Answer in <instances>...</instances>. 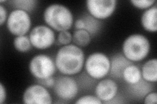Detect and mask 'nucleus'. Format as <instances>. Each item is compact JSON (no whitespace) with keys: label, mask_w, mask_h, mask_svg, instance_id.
Segmentation results:
<instances>
[{"label":"nucleus","mask_w":157,"mask_h":104,"mask_svg":"<svg viewBox=\"0 0 157 104\" xmlns=\"http://www.w3.org/2000/svg\"><path fill=\"white\" fill-rule=\"evenodd\" d=\"M118 90L119 87L115 80L110 78L101 79L96 86L95 93L96 96L105 103L117 95Z\"/></svg>","instance_id":"11"},{"label":"nucleus","mask_w":157,"mask_h":104,"mask_svg":"<svg viewBox=\"0 0 157 104\" xmlns=\"http://www.w3.org/2000/svg\"><path fill=\"white\" fill-rule=\"evenodd\" d=\"M142 79L150 83H156L157 81V60L151 59L146 61L141 68Z\"/></svg>","instance_id":"14"},{"label":"nucleus","mask_w":157,"mask_h":104,"mask_svg":"<svg viewBox=\"0 0 157 104\" xmlns=\"http://www.w3.org/2000/svg\"><path fill=\"white\" fill-rule=\"evenodd\" d=\"M122 79L128 85L137 83L142 79L140 68L133 63L130 64L124 69Z\"/></svg>","instance_id":"16"},{"label":"nucleus","mask_w":157,"mask_h":104,"mask_svg":"<svg viewBox=\"0 0 157 104\" xmlns=\"http://www.w3.org/2000/svg\"><path fill=\"white\" fill-rule=\"evenodd\" d=\"M37 82L38 84H40L46 88L53 87L55 83V78L52 76L45 79H39V80H37Z\"/></svg>","instance_id":"24"},{"label":"nucleus","mask_w":157,"mask_h":104,"mask_svg":"<svg viewBox=\"0 0 157 104\" xmlns=\"http://www.w3.org/2000/svg\"><path fill=\"white\" fill-rule=\"evenodd\" d=\"M43 20L49 27L59 32L68 31L73 24V15L70 9L59 3L51 4L45 9Z\"/></svg>","instance_id":"2"},{"label":"nucleus","mask_w":157,"mask_h":104,"mask_svg":"<svg viewBox=\"0 0 157 104\" xmlns=\"http://www.w3.org/2000/svg\"><path fill=\"white\" fill-rule=\"evenodd\" d=\"M83 23H84V28L87 32L92 36L96 35V34L100 31L101 26V23L99 20H98L90 14H85V16L81 17Z\"/></svg>","instance_id":"17"},{"label":"nucleus","mask_w":157,"mask_h":104,"mask_svg":"<svg viewBox=\"0 0 157 104\" xmlns=\"http://www.w3.org/2000/svg\"><path fill=\"white\" fill-rule=\"evenodd\" d=\"M130 3L134 7L140 9H147L153 6L155 0H131Z\"/></svg>","instance_id":"21"},{"label":"nucleus","mask_w":157,"mask_h":104,"mask_svg":"<svg viewBox=\"0 0 157 104\" xmlns=\"http://www.w3.org/2000/svg\"><path fill=\"white\" fill-rule=\"evenodd\" d=\"M29 70L36 80L53 76L56 70L55 62L45 54H38L29 61Z\"/></svg>","instance_id":"5"},{"label":"nucleus","mask_w":157,"mask_h":104,"mask_svg":"<svg viewBox=\"0 0 157 104\" xmlns=\"http://www.w3.org/2000/svg\"><path fill=\"white\" fill-rule=\"evenodd\" d=\"M29 38L32 45L37 49H46L55 42V33L52 29L45 25H38L29 33Z\"/></svg>","instance_id":"7"},{"label":"nucleus","mask_w":157,"mask_h":104,"mask_svg":"<svg viewBox=\"0 0 157 104\" xmlns=\"http://www.w3.org/2000/svg\"><path fill=\"white\" fill-rule=\"evenodd\" d=\"M7 9L3 5H0V25L3 26V24L7 22L8 18Z\"/></svg>","instance_id":"26"},{"label":"nucleus","mask_w":157,"mask_h":104,"mask_svg":"<svg viewBox=\"0 0 157 104\" xmlns=\"http://www.w3.org/2000/svg\"><path fill=\"white\" fill-rule=\"evenodd\" d=\"M7 98V91L6 88L3 85V83H0V103L2 104L6 100Z\"/></svg>","instance_id":"27"},{"label":"nucleus","mask_w":157,"mask_h":104,"mask_svg":"<svg viewBox=\"0 0 157 104\" xmlns=\"http://www.w3.org/2000/svg\"><path fill=\"white\" fill-rule=\"evenodd\" d=\"M111 67L109 74L110 76L116 79H121L124 69L132 62L125 57L123 54L117 53L113 56L110 59Z\"/></svg>","instance_id":"12"},{"label":"nucleus","mask_w":157,"mask_h":104,"mask_svg":"<svg viewBox=\"0 0 157 104\" xmlns=\"http://www.w3.org/2000/svg\"><path fill=\"white\" fill-rule=\"evenodd\" d=\"M57 41L60 45H68L72 41V34L68 31H63L59 32Z\"/></svg>","instance_id":"23"},{"label":"nucleus","mask_w":157,"mask_h":104,"mask_svg":"<svg viewBox=\"0 0 157 104\" xmlns=\"http://www.w3.org/2000/svg\"><path fill=\"white\" fill-rule=\"evenodd\" d=\"M92 37L85 29H77L72 35V41L78 47H85L91 42Z\"/></svg>","instance_id":"18"},{"label":"nucleus","mask_w":157,"mask_h":104,"mask_svg":"<svg viewBox=\"0 0 157 104\" xmlns=\"http://www.w3.org/2000/svg\"><path fill=\"white\" fill-rule=\"evenodd\" d=\"M141 23L145 30L151 33L157 31V7L153 6L146 9L141 18Z\"/></svg>","instance_id":"13"},{"label":"nucleus","mask_w":157,"mask_h":104,"mask_svg":"<svg viewBox=\"0 0 157 104\" xmlns=\"http://www.w3.org/2000/svg\"><path fill=\"white\" fill-rule=\"evenodd\" d=\"M10 3L15 9H21L28 13L32 12L37 4L36 0H13Z\"/></svg>","instance_id":"20"},{"label":"nucleus","mask_w":157,"mask_h":104,"mask_svg":"<svg viewBox=\"0 0 157 104\" xmlns=\"http://www.w3.org/2000/svg\"><path fill=\"white\" fill-rule=\"evenodd\" d=\"M103 102L96 96L85 95L80 97L75 102L76 104H101Z\"/></svg>","instance_id":"22"},{"label":"nucleus","mask_w":157,"mask_h":104,"mask_svg":"<svg viewBox=\"0 0 157 104\" xmlns=\"http://www.w3.org/2000/svg\"><path fill=\"white\" fill-rule=\"evenodd\" d=\"M6 26L8 31L13 35H26L30 30L32 20L26 11L21 9H14L9 14Z\"/></svg>","instance_id":"6"},{"label":"nucleus","mask_w":157,"mask_h":104,"mask_svg":"<svg viewBox=\"0 0 157 104\" xmlns=\"http://www.w3.org/2000/svg\"><path fill=\"white\" fill-rule=\"evenodd\" d=\"M13 46L18 52L21 53L28 52L33 47L29 36L26 35L16 37L13 40Z\"/></svg>","instance_id":"19"},{"label":"nucleus","mask_w":157,"mask_h":104,"mask_svg":"<svg viewBox=\"0 0 157 104\" xmlns=\"http://www.w3.org/2000/svg\"><path fill=\"white\" fill-rule=\"evenodd\" d=\"M144 103L145 104H156L157 103L156 92L151 91L144 97Z\"/></svg>","instance_id":"25"},{"label":"nucleus","mask_w":157,"mask_h":104,"mask_svg":"<svg viewBox=\"0 0 157 104\" xmlns=\"http://www.w3.org/2000/svg\"><path fill=\"white\" fill-rule=\"evenodd\" d=\"M122 54L132 62H138L149 55L151 44L144 34H133L128 37L122 44Z\"/></svg>","instance_id":"3"},{"label":"nucleus","mask_w":157,"mask_h":104,"mask_svg":"<svg viewBox=\"0 0 157 104\" xmlns=\"http://www.w3.org/2000/svg\"><path fill=\"white\" fill-rule=\"evenodd\" d=\"M25 104H51L52 96L46 87L40 84H33L27 87L22 96Z\"/></svg>","instance_id":"10"},{"label":"nucleus","mask_w":157,"mask_h":104,"mask_svg":"<svg viewBox=\"0 0 157 104\" xmlns=\"http://www.w3.org/2000/svg\"><path fill=\"white\" fill-rule=\"evenodd\" d=\"M153 86L150 82L146 81L143 79L133 85H129V91L134 97L142 98H144L147 94L152 91Z\"/></svg>","instance_id":"15"},{"label":"nucleus","mask_w":157,"mask_h":104,"mask_svg":"<svg viewBox=\"0 0 157 104\" xmlns=\"http://www.w3.org/2000/svg\"><path fill=\"white\" fill-rule=\"evenodd\" d=\"M117 0H87L86 7L92 16L98 20L109 18L115 11Z\"/></svg>","instance_id":"9"},{"label":"nucleus","mask_w":157,"mask_h":104,"mask_svg":"<svg viewBox=\"0 0 157 104\" xmlns=\"http://www.w3.org/2000/svg\"><path fill=\"white\" fill-rule=\"evenodd\" d=\"M110 59L105 53L94 52L86 58L85 68L86 74L94 80H101L109 74Z\"/></svg>","instance_id":"4"},{"label":"nucleus","mask_w":157,"mask_h":104,"mask_svg":"<svg viewBox=\"0 0 157 104\" xmlns=\"http://www.w3.org/2000/svg\"><path fill=\"white\" fill-rule=\"evenodd\" d=\"M55 62L56 69L62 75H77L84 66L85 53L80 47L70 44L58 49Z\"/></svg>","instance_id":"1"},{"label":"nucleus","mask_w":157,"mask_h":104,"mask_svg":"<svg viewBox=\"0 0 157 104\" xmlns=\"http://www.w3.org/2000/svg\"><path fill=\"white\" fill-rule=\"evenodd\" d=\"M53 90L58 98L64 101H70L77 95L78 92V83L70 76H59L55 78Z\"/></svg>","instance_id":"8"}]
</instances>
